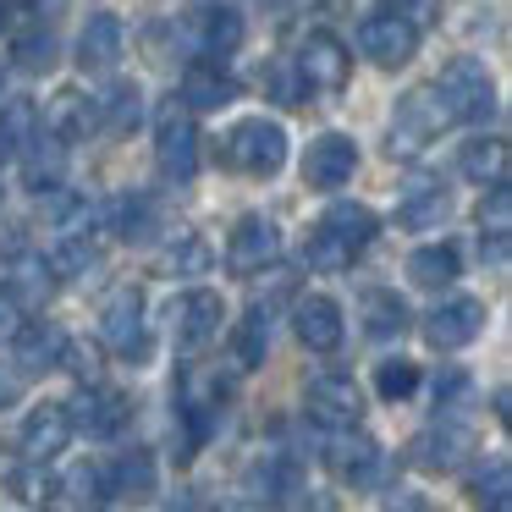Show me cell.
<instances>
[{
	"mask_svg": "<svg viewBox=\"0 0 512 512\" xmlns=\"http://www.w3.org/2000/svg\"><path fill=\"white\" fill-rule=\"evenodd\" d=\"M435 100H441V111L457 116V122H485V116L496 111V78L485 72V61L457 56V61H446L441 78H435Z\"/></svg>",
	"mask_w": 512,
	"mask_h": 512,
	"instance_id": "1",
	"label": "cell"
},
{
	"mask_svg": "<svg viewBox=\"0 0 512 512\" xmlns=\"http://www.w3.org/2000/svg\"><path fill=\"white\" fill-rule=\"evenodd\" d=\"M226 166L243 171V177H276L287 166V133L276 122H265V116H248L226 138Z\"/></svg>",
	"mask_w": 512,
	"mask_h": 512,
	"instance_id": "2",
	"label": "cell"
},
{
	"mask_svg": "<svg viewBox=\"0 0 512 512\" xmlns=\"http://www.w3.org/2000/svg\"><path fill=\"white\" fill-rule=\"evenodd\" d=\"M441 122H446V111H441V100H435V89L402 94L397 116H391V133H386V149H391L397 160L424 155V149L441 138Z\"/></svg>",
	"mask_w": 512,
	"mask_h": 512,
	"instance_id": "3",
	"label": "cell"
},
{
	"mask_svg": "<svg viewBox=\"0 0 512 512\" xmlns=\"http://www.w3.org/2000/svg\"><path fill=\"white\" fill-rule=\"evenodd\" d=\"M358 50H364L375 67L397 72V67H408L413 50H419V28H413L402 12H380V17H369V23L358 28Z\"/></svg>",
	"mask_w": 512,
	"mask_h": 512,
	"instance_id": "4",
	"label": "cell"
},
{
	"mask_svg": "<svg viewBox=\"0 0 512 512\" xmlns=\"http://www.w3.org/2000/svg\"><path fill=\"white\" fill-rule=\"evenodd\" d=\"M281 259V226L270 221V215H243V221L232 226V243H226V265L237 270V276H259V270H270Z\"/></svg>",
	"mask_w": 512,
	"mask_h": 512,
	"instance_id": "5",
	"label": "cell"
},
{
	"mask_svg": "<svg viewBox=\"0 0 512 512\" xmlns=\"http://www.w3.org/2000/svg\"><path fill=\"white\" fill-rule=\"evenodd\" d=\"M155 160L171 182L199 177V127H193L188 116H177V105H171L155 127Z\"/></svg>",
	"mask_w": 512,
	"mask_h": 512,
	"instance_id": "6",
	"label": "cell"
},
{
	"mask_svg": "<svg viewBox=\"0 0 512 512\" xmlns=\"http://www.w3.org/2000/svg\"><path fill=\"white\" fill-rule=\"evenodd\" d=\"M100 336H105V347H116L122 358H144V292L116 287L111 303H105V314H100Z\"/></svg>",
	"mask_w": 512,
	"mask_h": 512,
	"instance_id": "7",
	"label": "cell"
},
{
	"mask_svg": "<svg viewBox=\"0 0 512 512\" xmlns=\"http://www.w3.org/2000/svg\"><path fill=\"white\" fill-rule=\"evenodd\" d=\"M303 408H309V419L320 424V430H353L358 413H364V397H358V386L347 375H325L309 386Z\"/></svg>",
	"mask_w": 512,
	"mask_h": 512,
	"instance_id": "8",
	"label": "cell"
},
{
	"mask_svg": "<svg viewBox=\"0 0 512 512\" xmlns=\"http://www.w3.org/2000/svg\"><path fill=\"white\" fill-rule=\"evenodd\" d=\"M67 441H72L67 402H39V408L23 419V435H17V446H23L28 463H50L56 452H67Z\"/></svg>",
	"mask_w": 512,
	"mask_h": 512,
	"instance_id": "9",
	"label": "cell"
},
{
	"mask_svg": "<svg viewBox=\"0 0 512 512\" xmlns=\"http://www.w3.org/2000/svg\"><path fill=\"white\" fill-rule=\"evenodd\" d=\"M479 331H485V303L479 298H446V303H435V314L424 320V336H430V347H441V353L468 347Z\"/></svg>",
	"mask_w": 512,
	"mask_h": 512,
	"instance_id": "10",
	"label": "cell"
},
{
	"mask_svg": "<svg viewBox=\"0 0 512 512\" xmlns=\"http://www.w3.org/2000/svg\"><path fill=\"white\" fill-rule=\"evenodd\" d=\"M353 171H358V144L342 133H325L303 149V182L309 188H342Z\"/></svg>",
	"mask_w": 512,
	"mask_h": 512,
	"instance_id": "11",
	"label": "cell"
},
{
	"mask_svg": "<svg viewBox=\"0 0 512 512\" xmlns=\"http://www.w3.org/2000/svg\"><path fill=\"white\" fill-rule=\"evenodd\" d=\"M100 127V105L89 100V89H56L45 105V133L61 138V144H78Z\"/></svg>",
	"mask_w": 512,
	"mask_h": 512,
	"instance_id": "12",
	"label": "cell"
},
{
	"mask_svg": "<svg viewBox=\"0 0 512 512\" xmlns=\"http://www.w3.org/2000/svg\"><path fill=\"white\" fill-rule=\"evenodd\" d=\"M347 72H353V56H347L342 39L309 34V45H303V56H298V78L314 83V89H325V94H336L347 83Z\"/></svg>",
	"mask_w": 512,
	"mask_h": 512,
	"instance_id": "13",
	"label": "cell"
},
{
	"mask_svg": "<svg viewBox=\"0 0 512 512\" xmlns=\"http://www.w3.org/2000/svg\"><path fill=\"white\" fill-rule=\"evenodd\" d=\"M292 325H298V342L309 347V353H336L342 347V309H336L331 298H320V292H309V298H298V314H292Z\"/></svg>",
	"mask_w": 512,
	"mask_h": 512,
	"instance_id": "14",
	"label": "cell"
},
{
	"mask_svg": "<svg viewBox=\"0 0 512 512\" xmlns=\"http://www.w3.org/2000/svg\"><path fill=\"white\" fill-rule=\"evenodd\" d=\"M237 94H243V83H237L232 72H221V61H193V67L182 72V105H188V111H221Z\"/></svg>",
	"mask_w": 512,
	"mask_h": 512,
	"instance_id": "15",
	"label": "cell"
},
{
	"mask_svg": "<svg viewBox=\"0 0 512 512\" xmlns=\"http://www.w3.org/2000/svg\"><path fill=\"white\" fill-rule=\"evenodd\" d=\"M380 463H386L380 441H369V435H358V430H336V441H331V468H336V479H347V485H375V479H380Z\"/></svg>",
	"mask_w": 512,
	"mask_h": 512,
	"instance_id": "16",
	"label": "cell"
},
{
	"mask_svg": "<svg viewBox=\"0 0 512 512\" xmlns=\"http://www.w3.org/2000/svg\"><path fill=\"white\" fill-rule=\"evenodd\" d=\"M221 320H226V309H221V298H215L210 287H193L188 298L177 303V336H182V347H210L215 336H221Z\"/></svg>",
	"mask_w": 512,
	"mask_h": 512,
	"instance_id": "17",
	"label": "cell"
},
{
	"mask_svg": "<svg viewBox=\"0 0 512 512\" xmlns=\"http://www.w3.org/2000/svg\"><path fill=\"white\" fill-rule=\"evenodd\" d=\"M155 485H160V468H155V452H149V446H133V452H122L111 468H105V490H111V496L149 501Z\"/></svg>",
	"mask_w": 512,
	"mask_h": 512,
	"instance_id": "18",
	"label": "cell"
},
{
	"mask_svg": "<svg viewBox=\"0 0 512 512\" xmlns=\"http://www.w3.org/2000/svg\"><path fill=\"white\" fill-rule=\"evenodd\" d=\"M457 171H463L468 182H507V171H512V149H507V138L501 133H479V138H468L463 144V155H457Z\"/></svg>",
	"mask_w": 512,
	"mask_h": 512,
	"instance_id": "19",
	"label": "cell"
},
{
	"mask_svg": "<svg viewBox=\"0 0 512 512\" xmlns=\"http://www.w3.org/2000/svg\"><path fill=\"white\" fill-rule=\"evenodd\" d=\"M61 347H67V336H61L50 320H28V325H17V331H12V353H17V364H23L28 375L56 369L61 364Z\"/></svg>",
	"mask_w": 512,
	"mask_h": 512,
	"instance_id": "20",
	"label": "cell"
},
{
	"mask_svg": "<svg viewBox=\"0 0 512 512\" xmlns=\"http://www.w3.org/2000/svg\"><path fill=\"white\" fill-rule=\"evenodd\" d=\"M116 61H122V23H116L111 12L89 17L78 34V67L83 72H111Z\"/></svg>",
	"mask_w": 512,
	"mask_h": 512,
	"instance_id": "21",
	"label": "cell"
},
{
	"mask_svg": "<svg viewBox=\"0 0 512 512\" xmlns=\"http://www.w3.org/2000/svg\"><path fill=\"white\" fill-rule=\"evenodd\" d=\"M67 413H72V424H83L89 435H116L127 424V413H133V402L111 386H94V391H83L78 408H67Z\"/></svg>",
	"mask_w": 512,
	"mask_h": 512,
	"instance_id": "22",
	"label": "cell"
},
{
	"mask_svg": "<svg viewBox=\"0 0 512 512\" xmlns=\"http://www.w3.org/2000/svg\"><path fill=\"white\" fill-rule=\"evenodd\" d=\"M479 237H485L490 265H507V237H512V193H507V182H490V193L479 199Z\"/></svg>",
	"mask_w": 512,
	"mask_h": 512,
	"instance_id": "23",
	"label": "cell"
},
{
	"mask_svg": "<svg viewBox=\"0 0 512 512\" xmlns=\"http://www.w3.org/2000/svg\"><path fill=\"white\" fill-rule=\"evenodd\" d=\"M408 276H413V287L441 292V287H452V281L463 276V254H457L452 243H424L419 254L408 259Z\"/></svg>",
	"mask_w": 512,
	"mask_h": 512,
	"instance_id": "24",
	"label": "cell"
},
{
	"mask_svg": "<svg viewBox=\"0 0 512 512\" xmlns=\"http://www.w3.org/2000/svg\"><path fill=\"white\" fill-rule=\"evenodd\" d=\"M468 446H474V435L463 424H435L413 441V457H419V468H457L468 457Z\"/></svg>",
	"mask_w": 512,
	"mask_h": 512,
	"instance_id": "25",
	"label": "cell"
},
{
	"mask_svg": "<svg viewBox=\"0 0 512 512\" xmlns=\"http://www.w3.org/2000/svg\"><path fill=\"white\" fill-rule=\"evenodd\" d=\"M320 226H325V232H331L336 243L347 248V254H364V248L375 243V232H380L375 210H364V204H331Z\"/></svg>",
	"mask_w": 512,
	"mask_h": 512,
	"instance_id": "26",
	"label": "cell"
},
{
	"mask_svg": "<svg viewBox=\"0 0 512 512\" xmlns=\"http://www.w3.org/2000/svg\"><path fill=\"white\" fill-rule=\"evenodd\" d=\"M188 28L210 56H232V50L243 45V17H237L232 6H210V12H199Z\"/></svg>",
	"mask_w": 512,
	"mask_h": 512,
	"instance_id": "27",
	"label": "cell"
},
{
	"mask_svg": "<svg viewBox=\"0 0 512 512\" xmlns=\"http://www.w3.org/2000/svg\"><path fill=\"white\" fill-rule=\"evenodd\" d=\"M364 331L375 336V342H391V336L408 331V309H402L397 292H364Z\"/></svg>",
	"mask_w": 512,
	"mask_h": 512,
	"instance_id": "28",
	"label": "cell"
},
{
	"mask_svg": "<svg viewBox=\"0 0 512 512\" xmlns=\"http://www.w3.org/2000/svg\"><path fill=\"white\" fill-rule=\"evenodd\" d=\"M28 166H23V182L34 193H50L61 182V160H67V144H61V138H45V144H39V138H28Z\"/></svg>",
	"mask_w": 512,
	"mask_h": 512,
	"instance_id": "29",
	"label": "cell"
},
{
	"mask_svg": "<svg viewBox=\"0 0 512 512\" xmlns=\"http://www.w3.org/2000/svg\"><path fill=\"white\" fill-rule=\"evenodd\" d=\"M265 347H270V314L265 309H248L232 331V358L237 369H259L265 364Z\"/></svg>",
	"mask_w": 512,
	"mask_h": 512,
	"instance_id": "30",
	"label": "cell"
},
{
	"mask_svg": "<svg viewBox=\"0 0 512 512\" xmlns=\"http://www.w3.org/2000/svg\"><path fill=\"white\" fill-rule=\"evenodd\" d=\"M160 265L171 270V276H204V270L215 265V248H210V237H199V232H177L166 243V259Z\"/></svg>",
	"mask_w": 512,
	"mask_h": 512,
	"instance_id": "31",
	"label": "cell"
},
{
	"mask_svg": "<svg viewBox=\"0 0 512 512\" xmlns=\"http://www.w3.org/2000/svg\"><path fill=\"white\" fill-rule=\"evenodd\" d=\"M105 226H111L116 237H127V243H138V237L155 232V204H149L144 193H122V199L111 204V215H105Z\"/></svg>",
	"mask_w": 512,
	"mask_h": 512,
	"instance_id": "32",
	"label": "cell"
},
{
	"mask_svg": "<svg viewBox=\"0 0 512 512\" xmlns=\"http://www.w3.org/2000/svg\"><path fill=\"white\" fill-rule=\"evenodd\" d=\"M138 116H144L138 89H133V83H111V89H105V105H100V127H105V133H116V138H127L138 127Z\"/></svg>",
	"mask_w": 512,
	"mask_h": 512,
	"instance_id": "33",
	"label": "cell"
},
{
	"mask_svg": "<svg viewBox=\"0 0 512 512\" xmlns=\"http://www.w3.org/2000/svg\"><path fill=\"white\" fill-rule=\"evenodd\" d=\"M94 259H100L94 237H89V232H72V237H61V243L45 254V265H50V276H56V281H72V276H83Z\"/></svg>",
	"mask_w": 512,
	"mask_h": 512,
	"instance_id": "34",
	"label": "cell"
},
{
	"mask_svg": "<svg viewBox=\"0 0 512 512\" xmlns=\"http://www.w3.org/2000/svg\"><path fill=\"white\" fill-rule=\"evenodd\" d=\"M446 210H452L446 188H419V193H408V199L397 204V226H408V232H424V226H441Z\"/></svg>",
	"mask_w": 512,
	"mask_h": 512,
	"instance_id": "35",
	"label": "cell"
},
{
	"mask_svg": "<svg viewBox=\"0 0 512 512\" xmlns=\"http://www.w3.org/2000/svg\"><path fill=\"white\" fill-rule=\"evenodd\" d=\"M50 265L45 259H34V254H23V259H12V270H6V287H12V303H45V292H50Z\"/></svg>",
	"mask_w": 512,
	"mask_h": 512,
	"instance_id": "36",
	"label": "cell"
},
{
	"mask_svg": "<svg viewBox=\"0 0 512 512\" xmlns=\"http://www.w3.org/2000/svg\"><path fill=\"white\" fill-rule=\"evenodd\" d=\"M34 127H39L34 100H6V105H0V155L23 149L28 138H34Z\"/></svg>",
	"mask_w": 512,
	"mask_h": 512,
	"instance_id": "37",
	"label": "cell"
},
{
	"mask_svg": "<svg viewBox=\"0 0 512 512\" xmlns=\"http://www.w3.org/2000/svg\"><path fill=\"white\" fill-rule=\"evenodd\" d=\"M248 490H254L259 501H270V507H276V501H287L292 496V463H287V457L254 463V468H248Z\"/></svg>",
	"mask_w": 512,
	"mask_h": 512,
	"instance_id": "38",
	"label": "cell"
},
{
	"mask_svg": "<svg viewBox=\"0 0 512 512\" xmlns=\"http://www.w3.org/2000/svg\"><path fill=\"white\" fill-rule=\"evenodd\" d=\"M375 391L386 402H402L419 391V364L413 358H386V364H375Z\"/></svg>",
	"mask_w": 512,
	"mask_h": 512,
	"instance_id": "39",
	"label": "cell"
},
{
	"mask_svg": "<svg viewBox=\"0 0 512 512\" xmlns=\"http://www.w3.org/2000/svg\"><path fill=\"white\" fill-rule=\"evenodd\" d=\"M12 56H17L23 72H50L56 67V39H50V28H28V34H17Z\"/></svg>",
	"mask_w": 512,
	"mask_h": 512,
	"instance_id": "40",
	"label": "cell"
},
{
	"mask_svg": "<svg viewBox=\"0 0 512 512\" xmlns=\"http://www.w3.org/2000/svg\"><path fill=\"white\" fill-rule=\"evenodd\" d=\"M507 490H512L507 463H490V468H479V474H474V501H479V512H507Z\"/></svg>",
	"mask_w": 512,
	"mask_h": 512,
	"instance_id": "41",
	"label": "cell"
},
{
	"mask_svg": "<svg viewBox=\"0 0 512 512\" xmlns=\"http://www.w3.org/2000/svg\"><path fill=\"white\" fill-rule=\"evenodd\" d=\"M353 259H358V254H347V248L336 243L331 232H325V226L309 237V243H303V265H309V270H347Z\"/></svg>",
	"mask_w": 512,
	"mask_h": 512,
	"instance_id": "42",
	"label": "cell"
},
{
	"mask_svg": "<svg viewBox=\"0 0 512 512\" xmlns=\"http://www.w3.org/2000/svg\"><path fill=\"white\" fill-rule=\"evenodd\" d=\"M61 364H67L78 380H100V353H94L89 342H67L61 347Z\"/></svg>",
	"mask_w": 512,
	"mask_h": 512,
	"instance_id": "43",
	"label": "cell"
},
{
	"mask_svg": "<svg viewBox=\"0 0 512 512\" xmlns=\"http://www.w3.org/2000/svg\"><path fill=\"white\" fill-rule=\"evenodd\" d=\"M12 496H23V501H45V496H50V479L39 474V468H17V474H12Z\"/></svg>",
	"mask_w": 512,
	"mask_h": 512,
	"instance_id": "44",
	"label": "cell"
},
{
	"mask_svg": "<svg viewBox=\"0 0 512 512\" xmlns=\"http://www.w3.org/2000/svg\"><path fill=\"white\" fill-rule=\"evenodd\" d=\"M72 490H78L83 507H100V496H105V474H100V468H78V474H72Z\"/></svg>",
	"mask_w": 512,
	"mask_h": 512,
	"instance_id": "45",
	"label": "cell"
},
{
	"mask_svg": "<svg viewBox=\"0 0 512 512\" xmlns=\"http://www.w3.org/2000/svg\"><path fill=\"white\" fill-rule=\"evenodd\" d=\"M292 83H298V72H292V67H270V94H276L281 105L298 100V89H292Z\"/></svg>",
	"mask_w": 512,
	"mask_h": 512,
	"instance_id": "46",
	"label": "cell"
},
{
	"mask_svg": "<svg viewBox=\"0 0 512 512\" xmlns=\"http://www.w3.org/2000/svg\"><path fill=\"white\" fill-rule=\"evenodd\" d=\"M463 391H468V375H446V386L435 391V397H441V402H457Z\"/></svg>",
	"mask_w": 512,
	"mask_h": 512,
	"instance_id": "47",
	"label": "cell"
},
{
	"mask_svg": "<svg viewBox=\"0 0 512 512\" xmlns=\"http://www.w3.org/2000/svg\"><path fill=\"white\" fill-rule=\"evenodd\" d=\"M6 402H17V380H0V408H6Z\"/></svg>",
	"mask_w": 512,
	"mask_h": 512,
	"instance_id": "48",
	"label": "cell"
},
{
	"mask_svg": "<svg viewBox=\"0 0 512 512\" xmlns=\"http://www.w3.org/2000/svg\"><path fill=\"white\" fill-rule=\"evenodd\" d=\"M408 6L413 0H386V12H402V17H408Z\"/></svg>",
	"mask_w": 512,
	"mask_h": 512,
	"instance_id": "49",
	"label": "cell"
},
{
	"mask_svg": "<svg viewBox=\"0 0 512 512\" xmlns=\"http://www.w3.org/2000/svg\"><path fill=\"white\" fill-rule=\"evenodd\" d=\"M6 17H12V0H0V28H6Z\"/></svg>",
	"mask_w": 512,
	"mask_h": 512,
	"instance_id": "50",
	"label": "cell"
},
{
	"mask_svg": "<svg viewBox=\"0 0 512 512\" xmlns=\"http://www.w3.org/2000/svg\"><path fill=\"white\" fill-rule=\"evenodd\" d=\"M419 512H430V507H419Z\"/></svg>",
	"mask_w": 512,
	"mask_h": 512,
	"instance_id": "51",
	"label": "cell"
}]
</instances>
